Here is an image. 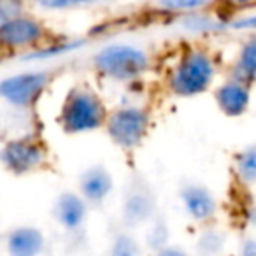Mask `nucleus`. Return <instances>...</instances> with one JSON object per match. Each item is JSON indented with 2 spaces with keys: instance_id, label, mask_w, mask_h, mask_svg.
<instances>
[{
  "instance_id": "1",
  "label": "nucleus",
  "mask_w": 256,
  "mask_h": 256,
  "mask_svg": "<svg viewBox=\"0 0 256 256\" xmlns=\"http://www.w3.org/2000/svg\"><path fill=\"white\" fill-rule=\"evenodd\" d=\"M220 65L216 56L202 46L184 50L168 68L165 88L176 98H195L216 86Z\"/></svg>"
},
{
  "instance_id": "2",
  "label": "nucleus",
  "mask_w": 256,
  "mask_h": 256,
  "mask_svg": "<svg viewBox=\"0 0 256 256\" xmlns=\"http://www.w3.org/2000/svg\"><path fill=\"white\" fill-rule=\"evenodd\" d=\"M107 114L109 109L96 90L88 84H76L62 100L56 123L67 136H84L102 130Z\"/></svg>"
},
{
  "instance_id": "3",
  "label": "nucleus",
  "mask_w": 256,
  "mask_h": 256,
  "mask_svg": "<svg viewBox=\"0 0 256 256\" xmlns=\"http://www.w3.org/2000/svg\"><path fill=\"white\" fill-rule=\"evenodd\" d=\"M151 54L134 42H109L92 56V67L102 79L132 84L151 70Z\"/></svg>"
},
{
  "instance_id": "4",
  "label": "nucleus",
  "mask_w": 256,
  "mask_h": 256,
  "mask_svg": "<svg viewBox=\"0 0 256 256\" xmlns=\"http://www.w3.org/2000/svg\"><path fill=\"white\" fill-rule=\"evenodd\" d=\"M153 126V114L146 106L124 104L107 114L106 130L109 140L123 151H134L148 139Z\"/></svg>"
},
{
  "instance_id": "5",
  "label": "nucleus",
  "mask_w": 256,
  "mask_h": 256,
  "mask_svg": "<svg viewBox=\"0 0 256 256\" xmlns=\"http://www.w3.org/2000/svg\"><path fill=\"white\" fill-rule=\"evenodd\" d=\"M53 82V72L46 68H32L0 79V104L14 110H32L48 86Z\"/></svg>"
},
{
  "instance_id": "6",
  "label": "nucleus",
  "mask_w": 256,
  "mask_h": 256,
  "mask_svg": "<svg viewBox=\"0 0 256 256\" xmlns=\"http://www.w3.org/2000/svg\"><path fill=\"white\" fill-rule=\"evenodd\" d=\"M51 42L48 25L30 11L0 25V51L4 53H34Z\"/></svg>"
},
{
  "instance_id": "7",
  "label": "nucleus",
  "mask_w": 256,
  "mask_h": 256,
  "mask_svg": "<svg viewBox=\"0 0 256 256\" xmlns=\"http://www.w3.org/2000/svg\"><path fill=\"white\" fill-rule=\"evenodd\" d=\"M48 162V148L36 134H22L0 144V165L14 176L40 170Z\"/></svg>"
},
{
  "instance_id": "8",
  "label": "nucleus",
  "mask_w": 256,
  "mask_h": 256,
  "mask_svg": "<svg viewBox=\"0 0 256 256\" xmlns=\"http://www.w3.org/2000/svg\"><path fill=\"white\" fill-rule=\"evenodd\" d=\"M212 98L221 114L226 118H240L251 107L252 84L230 74L212 88Z\"/></svg>"
},
{
  "instance_id": "9",
  "label": "nucleus",
  "mask_w": 256,
  "mask_h": 256,
  "mask_svg": "<svg viewBox=\"0 0 256 256\" xmlns=\"http://www.w3.org/2000/svg\"><path fill=\"white\" fill-rule=\"evenodd\" d=\"M154 212H156V198H154L153 190L144 181L132 182L124 193L123 206H121L124 224L128 226L142 224L151 220Z\"/></svg>"
},
{
  "instance_id": "10",
  "label": "nucleus",
  "mask_w": 256,
  "mask_h": 256,
  "mask_svg": "<svg viewBox=\"0 0 256 256\" xmlns=\"http://www.w3.org/2000/svg\"><path fill=\"white\" fill-rule=\"evenodd\" d=\"M114 190V178L104 165H92L79 176V195L88 206H100L110 196Z\"/></svg>"
},
{
  "instance_id": "11",
  "label": "nucleus",
  "mask_w": 256,
  "mask_h": 256,
  "mask_svg": "<svg viewBox=\"0 0 256 256\" xmlns=\"http://www.w3.org/2000/svg\"><path fill=\"white\" fill-rule=\"evenodd\" d=\"M186 212L195 221H209L216 214L218 202L214 193L202 182H186L179 192Z\"/></svg>"
},
{
  "instance_id": "12",
  "label": "nucleus",
  "mask_w": 256,
  "mask_h": 256,
  "mask_svg": "<svg viewBox=\"0 0 256 256\" xmlns=\"http://www.w3.org/2000/svg\"><path fill=\"white\" fill-rule=\"evenodd\" d=\"M88 204L79 193L64 192L58 195L53 206V216L65 230H78L86 220Z\"/></svg>"
},
{
  "instance_id": "13",
  "label": "nucleus",
  "mask_w": 256,
  "mask_h": 256,
  "mask_svg": "<svg viewBox=\"0 0 256 256\" xmlns=\"http://www.w3.org/2000/svg\"><path fill=\"white\" fill-rule=\"evenodd\" d=\"M44 249V235L34 226H18L8 235L11 256H39Z\"/></svg>"
},
{
  "instance_id": "14",
  "label": "nucleus",
  "mask_w": 256,
  "mask_h": 256,
  "mask_svg": "<svg viewBox=\"0 0 256 256\" xmlns=\"http://www.w3.org/2000/svg\"><path fill=\"white\" fill-rule=\"evenodd\" d=\"M230 74L256 84V34L242 40L232 62Z\"/></svg>"
},
{
  "instance_id": "15",
  "label": "nucleus",
  "mask_w": 256,
  "mask_h": 256,
  "mask_svg": "<svg viewBox=\"0 0 256 256\" xmlns=\"http://www.w3.org/2000/svg\"><path fill=\"white\" fill-rule=\"evenodd\" d=\"M150 2L156 11L165 12V14L192 16L206 12L220 0H150Z\"/></svg>"
},
{
  "instance_id": "16",
  "label": "nucleus",
  "mask_w": 256,
  "mask_h": 256,
  "mask_svg": "<svg viewBox=\"0 0 256 256\" xmlns=\"http://www.w3.org/2000/svg\"><path fill=\"white\" fill-rule=\"evenodd\" d=\"M234 174L244 186L256 184V142L242 148L234 156Z\"/></svg>"
},
{
  "instance_id": "17",
  "label": "nucleus",
  "mask_w": 256,
  "mask_h": 256,
  "mask_svg": "<svg viewBox=\"0 0 256 256\" xmlns=\"http://www.w3.org/2000/svg\"><path fill=\"white\" fill-rule=\"evenodd\" d=\"M112 0H28V4L44 12H74L96 9Z\"/></svg>"
},
{
  "instance_id": "18",
  "label": "nucleus",
  "mask_w": 256,
  "mask_h": 256,
  "mask_svg": "<svg viewBox=\"0 0 256 256\" xmlns=\"http://www.w3.org/2000/svg\"><path fill=\"white\" fill-rule=\"evenodd\" d=\"M110 256H142V252H140V246L132 235L120 234L112 242Z\"/></svg>"
},
{
  "instance_id": "19",
  "label": "nucleus",
  "mask_w": 256,
  "mask_h": 256,
  "mask_svg": "<svg viewBox=\"0 0 256 256\" xmlns=\"http://www.w3.org/2000/svg\"><path fill=\"white\" fill-rule=\"evenodd\" d=\"M28 0H0V25L28 11Z\"/></svg>"
},
{
  "instance_id": "20",
  "label": "nucleus",
  "mask_w": 256,
  "mask_h": 256,
  "mask_svg": "<svg viewBox=\"0 0 256 256\" xmlns=\"http://www.w3.org/2000/svg\"><path fill=\"white\" fill-rule=\"evenodd\" d=\"M168 238V228L165 221H154L153 228L148 234V242L153 249H164Z\"/></svg>"
},
{
  "instance_id": "21",
  "label": "nucleus",
  "mask_w": 256,
  "mask_h": 256,
  "mask_svg": "<svg viewBox=\"0 0 256 256\" xmlns=\"http://www.w3.org/2000/svg\"><path fill=\"white\" fill-rule=\"evenodd\" d=\"M226 28L232 30H240V32H249V34H256V12L248 16H242V18L232 22L230 25H224Z\"/></svg>"
},
{
  "instance_id": "22",
  "label": "nucleus",
  "mask_w": 256,
  "mask_h": 256,
  "mask_svg": "<svg viewBox=\"0 0 256 256\" xmlns=\"http://www.w3.org/2000/svg\"><path fill=\"white\" fill-rule=\"evenodd\" d=\"M221 242H223V238L218 232H207L200 240V248L210 254V252H216L221 248Z\"/></svg>"
},
{
  "instance_id": "23",
  "label": "nucleus",
  "mask_w": 256,
  "mask_h": 256,
  "mask_svg": "<svg viewBox=\"0 0 256 256\" xmlns=\"http://www.w3.org/2000/svg\"><path fill=\"white\" fill-rule=\"evenodd\" d=\"M226 8L234 11H248V9L256 8V0H220Z\"/></svg>"
},
{
  "instance_id": "24",
  "label": "nucleus",
  "mask_w": 256,
  "mask_h": 256,
  "mask_svg": "<svg viewBox=\"0 0 256 256\" xmlns=\"http://www.w3.org/2000/svg\"><path fill=\"white\" fill-rule=\"evenodd\" d=\"M242 256H256V240L249 238L242 246Z\"/></svg>"
},
{
  "instance_id": "25",
  "label": "nucleus",
  "mask_w": 256,
  "mask_h": 256,
  "mask_svg": "<svg viewBox=\"0 0 256 256\" xmlns=\"http://www.w3.org/2000/svg\"><path fill=\"white\" fill-rule=\"evenodd\" d=\"M156 256H188V254L179 248H164L158 251Z\"/></svg>"
},
{
  "instance_id": "26",
  "label": "nucleus",
  "mask_w": 256,
  "mask_h": 256,
  "mask_svg": "<svg viewBox=\"0 0 256 256\" xmlns=\"http://www.w3.org/2000/svg\"><path fill=\"white\" fill-rule=\"evenodd\" d=\"M2 128H4V107L0 104V132H2Z\"/></svg>"
},
{
  "instance_id": "27",
  "label": "nucleus",
  "mask_w": 256,
  "mask_h": 256,
  "mask_svg": "<svg viewBox=\"0 0 256 256\" xmlns=\"http://www.w3.org/2000/svg\"><path fill=\"white\" fill-rule=\"evenodd\" d=\"M249 220H251L252 223H256V206L252 207L251 210H249Z\"/></svg>"
}]
</instances>
